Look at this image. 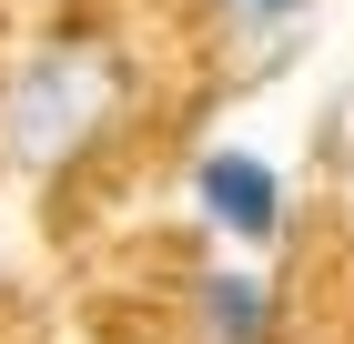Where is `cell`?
Segmentation results:
<instances>
[{"mask_svg": "<svg viewBox=\"0 0 354 344\" xmlns=\"http://www.w3.org/2000/svg\"><path fill=\"white\" fill-rule=\"evenodd\" d=\"M192 212L233 243H273L283 233V172L263 152H243V142H223V152L192 162Z\"/></svg>", "mask_w": 354, "mask_h": 344, "instance_id": "cell-2", "label": "cell"}, {"mask_svg": "<svg viewBox=\"0 0 354 344\" xmlns=\"http://www.w3.org/2000/svg\"><path fill=\"white\" fill-rule=\"evenodd\" d=\"M263 324H273V293L253 273H203V334L213 344H263Z\"/></svg>", "mask_w": 354, "mask_h": 344, "instance_id": "cell-4", "label": "cell"}, {"mask_svg": "<svg viewBox=\"0 0 354 344\" xmlns=\"http://www.w3.org/2000/svg\"><path fill=\"white\" fill-rule=\"evenodd\" d=\"M223 30H233V51H243V71H283V51L304 41V21H314V0H213Z\"/></svg>", "mask_w": 354, "mask_h": 344, "instance_id": "cell-3", "label": "cell"}, {"mask_svg": "<svg viewBox=\"0 0 354 344\" xmlns=\"http://www.w3.org/2000/svg\"><path fill=\"white\" fill-rule=\"evenodd\" d=\"M111 102H122V51L91 41V30H71V41L30 51L10 71V91H0V152L30 162V172H51V162H71L111 122Z\"/></svg>", "mask_w": 354, "mask_h": 344, "instance_id": "cell-1", "label": "cell"}]
</instances>
